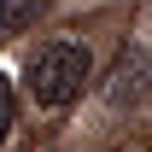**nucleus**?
Listing matches in <instances>:
<instances>
[{"label": "nucleus", "instance_id": "obj_1", "mask_svg": "<svg viewBox=\"0 0 152 152\" xmlns=\"http://www.w3.org/2000/svg\"><path fill=\"white\" fill-rule=\"evenodd\" d=\"M88 76H94V53L82 41H47L29 58V94H35L41 111H64L88 88Z\"/></svg>", "mask_w": 152, "mask_h": 152}, {"label": "nucleus", "instance_id": "obj_2", "mask_svg": "<svg viewBox=\"0 0 152 152\" xmlns=\"http://www.w3.org/2000/svg\"><path fill=\"white\" fill-rule=\"evenodd\" d=\"M146 76H152V47H134L111 64V82H105V99L111 105H129V99L146 94Z\"/></svg>", "mask_w": 152, "mask_h": 152}, {"label": "nucleus", "instance_id": "obj_3", "mask_svg": "<svg viewBox=\"0 0 152 152\" xmlns=\"http://www.w3.org/2000/svg\"><path fill=\"white\" fill-rule=\"evenodd\" d=\"M41 12H47V0H0V41L23 35V29H29Z\"/></svg>", "mask_w": 152, "mask_h": 152}, {"label": "nucleus", "instance_id": "obj_4", "mask_svg": "<svg viewBox=\"0 0 152 152\" xmlns=\"http://www.w3.org/2000/svg\"><path fill=\"white\" fill-rule=\"evenodd\" d=\"M12 117H18V105H12V82L0 76V140L12 134Z\"/></svg>", "mask_w": 152, "mask_h": 152}]
</instances>
